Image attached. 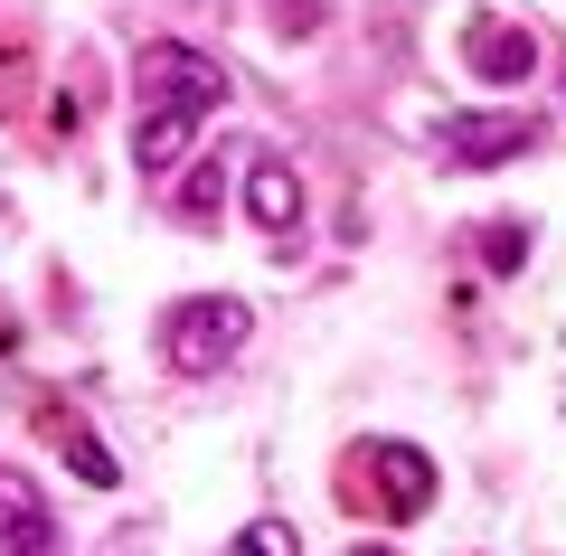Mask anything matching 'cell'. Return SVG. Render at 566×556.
Returning <instances> with one entry per match:
<instances>
[{
	"label": "cell",
	"mask_w": 566,
	"mask_h": 556,
	"mask_svg": "<svg viewBox=\"0 0 566 556\" xmlns=\"http://www.w3.org/2000/svg\"><path fill=\"white\" fill-rule=\"evenodd\" d=\"M133 95H142L133 160L161 179V170H180V160H189V133L227 104V66L199 57V48H180V39H151V48H142V66H133Z\"/></svg>",
	"instance_id": "cell-1"
},
{
	"label": "cell",
	"mask_w": 566,
	"mask_h": 556,
	"mask_svg": "<svg viewBox=\"0 0 566 556\" xmlns=\"http://www.w3.org/2000/svg\"><path fill=\"white\" fill-rule=\"evenodd\" d=\"M245 339H255V312H245V302H227V293L170 302V321H161V358L180 368V378H218Z\"/></svg>",
	"instance_id": "cell-2"
},
{
	"label": "cell",
	"mask_w": 566,
	"mask_h": 556,
	"mask_svg": "<svg viewBox=\"0 0 566 556\" xmlns=\"http://www.w3.org/2000/svg\"><path fill=\"white\" fill-rule=\"evenodd\" d=\"M444 160H463V170H491V160L528 151V114H444Z\"/></svg>",
	"instance_id": "cell-3"
},
{
	"label": "cell",
	"mask_w": 566,
	"mask_h": 556,
	"mask_svg": "<svg viewBox=\"0 0 566 556\" xmlns=\"http://www.w3.org/2000/svg\"><path fill=\"white\" fill-rule=\"evenodd\" d=\"M48 547H57V518H48L39 481L0 462V556H48Z\"/></svg>",
	"instance_id": "cell-4"
},
{
	"label": "cell",
	"mask_w": 566,
	"mask_h": 556,
	"mask_svg": "<svg viewBox=\"0 0 566 556\" xmlns=\"http://www.w3.org/2000/svg\"><path fill=\"white\" fill-rule=\"evenodd\" d=\"M245 218H255L264 237H293V227H303V179H293V160L255 151V170H245Z\"/></svg>",
	"instance_id": "cell-5"
},
{
	"label": "cell",
	"mask_w": 566,
	"mask_h": 556,
	"mask_svg": "<svg viewBox=\"0 0 566 556\" xmlns=\"http://www.w3.org/2000/svg\"><path fill=\"white\" fill-rule=\"evenodd\" d=\"M463 66H472V76H491V85H520L528 66H538V39L510 29V20H472L463 29Z\"/></svg>",
	"instance_id": "cell-6"
},
{
	"label": "cell",
	"mask_w": 566,
	"mask_h": 556,
	"mask_svg": "<svg viewBox=\"0 0 566 556\" xmlns=\"http://www.w3.org/2000/svg\"><path fill=\"white\" fill-rule=\"evenodd\" d=\"M368 472H378V491H387V518H416L424 500H434V462H424L416 443H368Z\"/></svg>",
	"instance_id": "cell-7"
},
{
	"label": "cell",
	"mask_w": 566,
	"mask_h": 556,
	"mask_svg": "<svg viewBox=\"0 0 566 556\" xmlns=\"http://www.w3.org/2000/svg\"><path fill=\"white\" fill-rule=\"evenodd\" d=\"M39 434L57 443L66 462H76V481H95V491H114V481H123V462L95 443V424H85V416H66V406H39Z\"/></svg>",
	"instance_id": "cell-8"
},
{
	"label": "cell",
	"mask_w": 566,
	"mask_h": 556,
	"mask_svg": "<svg viewBox=\"0 0 566 556\" xmlns=\"http://www.w3.org/2000/svg\"><path fill=\"white\" fill-rule=\"evenodd\" d=\"M237 556H303V537L283 528V518H245V528H237Z\"/></svg>",
	"instance_id": "cell-9"
},
{
	"label": "cell",
	"mask_w": 566,
	"mask_h": 556,
	"mask_svg": "<svg viewBox=\"0 0 566 556\" xmlns=\"http://www.w3.org/2000/svg\"><path fill=\"white\" fill-rule=\"evenodd\" d=\"M482 255H491V274H520V264H528V227H491V237H482Z\"/></svg>",
	"instance_id": "cell-10"
},
{
	"label": "cell",
	"mask_w": 566,
	"mask_h": 556,
	"mask_svg": "<svg viewBox=\"0 0 566 556\" xmlns=\"http://www.w3.org/2000/svg\"><path fill=\"white\" fill-rule=\"evenodd\" d=\"M218 199H227V179H218V170H199V179L180 189V208H189V218H218Z\"/></svg>",
	"instance_id": "cell-11"
},
{
	"label": "cell",
	"mask_w": 566,
	"mask_h": 556,
	"mask_svg": "<svg viewBox=\"0 0 566 556\" xmlns=\"http://www.w3.org/2000/svg\"><path fill=\"white\" fill-rule=\"evenodd\" d=\"M349 556H397V547H349Z\"/></svg>",
	"instance_id": "cell-12"
}]
</instances>
